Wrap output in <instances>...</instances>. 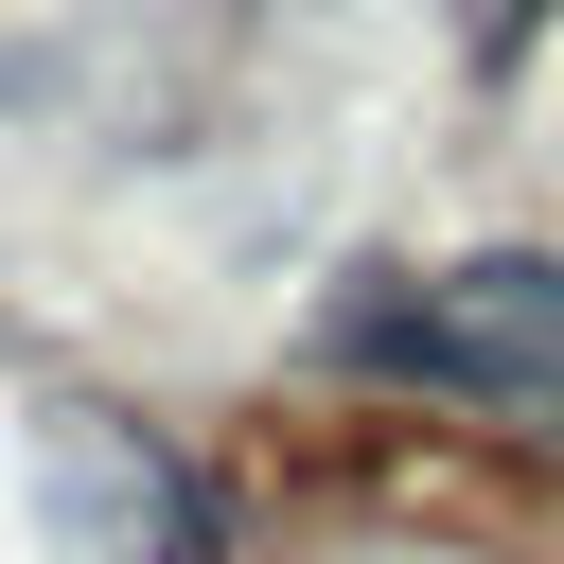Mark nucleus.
Masks as SVG:
<instances>
[{"mask_svg":"<svg viewBox=\"0 0 564 564\" xmlns=\"http://www.w3.org/2000/svg\"><path fill=\"white\" fill-rule=\"evenodd\" d=\"M317 370L352 388H423V405H476L511 441L564 458V247H476V264H352L300 335Z\"/></svg>","mask_w":564,"mask_h":564,"instance_id":"1","label":"nucleus"},{"mask_svg":"<svg viewBox=\"0 0 564 564\" xmlns=\"http://www.w3.org/2000/svg\"><path fill=\"white\" fill-rule=\"evenodd\" d=\"M35 511H53L70 564H229V494L141 405H53L35 423Z\"/></svg>","mask_w":564,"mask_h":564,"instance_id":"2","label":"nucleus"},{"mask_svg":"<svg viewBox=\"0 0 564 564\" xmlns=\"http://www.w3.org/2000/svg\"><path fill=\"white\" fill-rule=\"evenodd\" d=\"M529 35H546V0H476V70H511Z\"/></svg>","mask_w":564,"mask_h":564,"instance_id":"3","label":"nucleus"}]
</instances>
